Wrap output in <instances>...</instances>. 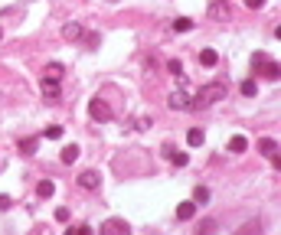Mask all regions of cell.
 Wrapping results in <instances>:
<instances>
[{
    "mask_svg": "<svg viewBox=\"0 0 281 235\" xmlns=\"http://www.w3.org/2000/svg\"><path fill=\"white\" fill-rule=\"evenodd\" d=\"M226 92H229V88L222 85V82H209V85H203L193 98H190V108H193V111H203V108L222 101V98H226Z\"/></svg>",
    "mask_w": 281,
    "mask_h": 235,
    "instance_id": "obj_1",
    "label": "cell"
},
{
    "mask_svg": "<svg viewBox=\"0 0 281 235\" xmlns=\"http://www.w3.org/2000/svg\"><path fill=\"white\" fill-rule=\"evenodd\" d=\"M88 118H92V121H101V124H105V121H111V108L105 105L101 98H92V101H88Z\"/></svg>",
    "mask_w": 281,
    "mask_h": 235,
    "instance_id": "obj_2",
    "label": "cell"
},
{
    "mask_svg": "<svg viewBox=\"0 0 281 235\" xmlns=\"http://www.w3.org/2000/svg\"><path fill=\"white\" fill-rule=\"evenodd\" d=\"M98 232L101 235H131V225L124 222V219H105Z\"/></svg>",
    "mask_w": 281,
    "mask_h": 235,
    "instance_id": "obj_3",
    "label": "cell"
},
{
    "mask_svg": "<svg viewBox=\"0 0 281 235\" xmlns=\"http://www.w3.org/2000/svg\"><path fill=\"white\" fill-rule=\"evenodd\" d=\"M167 105H170L173 111H190V95H186V88H177V92H170Z\"/></svg>",
    "mask_w": 281,
    "mask_h": 235,
    "instance_id": "obj_4",
    "label": "cell"
},
{
    "mask_svg": "<svg viewBox=\"0 0 281 235\" xmlns=\"http://www.w3.org/2000/svg\"><path fill=\"white\" fill-rule=\"evenodd\" d=\"M209 17H213V20H229V17H232V7H229L226 0H213V3H209Z\"/></svg>",
    "mask_w": 281,
    "mask_h": 235,
    "instance_id": "obj_5",
    "label": "cell"
},
{
    "mask_svg": "<svg viewBox=\"0 0 281 235\" xmlns=\"http://www.w3.org/2000/svg\"><path fill=\"white\" fill-rule=\"evenodd\" d=\"M98 183H101L98 170H82L79 173V186H82V190H98Z\"/></svg>",
    "mask_w": 281,
    "mask_h": 235,
    "instance_id": "obj_6",
    "label": "cell"
},
{
    "mask_svg": "<svg viewBox=\"0 0 281 235\" xmlns=\"http://www.w3.org/2000/svg\"><path fill=\"white\" fill-rule=\"evenodd\" d=\"M62 75H65L62 62H49V65H46V72H43V82H59Z\"/></svg>",
    "mask_w": 281,
    "mask_h": 235,
    "instance_id": "obj_7",
    "label": "cell"
},
{
    "mask_svg": "<svg viewBox=\"0 0 281 235\" xmlns=\"http://www.w3.org/2000/svg\"><path fill=\"white\" fill-rule=\"evenodd\" d=\"M259 75H261V78H271V82H275V78H281V65L268 59V62H265V65L259 69V72H255V78H259Z\"/></svg>",
    "mask_w": 281,
    "mask_h": 235,
    "instance_id": "obj_8",
    "label": "cell"
},
{
    "mask_svg": "<svg viewBox=\"0 0 281 235\" xmlns=\"http://www.w3.org/2000/svg\"><path fill=\"white\" fill-rule=\"evenodd\" d=\"M193 215H196V203H193V199H186V203H180V206H177V219H180V222L193 219Z\"/></svg>",
    "mask_w": 281,
    "mask_h": 235,
    "instance_id": "obj_9",
    "label": "cell"
},
{
    "mask_svg": "<svg viewBox=\"0 0 281 235\" xmlns=\"http://www.w3.org/2000/svg\"><path fill=\"white\" fill-rule=\"evenodd\" d=\"M62 36H65V39H82L85 30H82V23L72 20V23H65V26H62Z\"/></svg>",
    "mask_w": 281,
    "mask_h": 235,
    "instance_id": "obj_10",
    "label": "cell"
},
{
    "mask_svg": "<svg viewBox=\"0 0 281 235\" xmlns=\"http://www.w3.org/2000/svg\"><path fill=\"white\" fill-rule=\"evenodd\" d=\"M36 150H40V137H23V140H20V154L33 157Z\"/></svg>",
    "mask_w": 281,
    "mask_h": 235,
    "instance_id": "obj_11",
    "label": "cell"
},
{
    "mask_svg": "<svg viewBox=\"0 0 281 235\" xmlns=\"http://www.w3.org/2000/svg\"><path fill=\"white\" fill-rule=\"evenodd\" d=\"M229 150H232V154H245V150H249V140L242 137V134H236V137H229Z\"/></svg>",
    "mask_w": 281,
    "mask_h": 235,
    "instance_id": "obj_12",
    "label": "cell"
},
{
    "mask_svg": "<svg viewBox=\"0 0 281 235\" xmlns=\"http://www.w3.org/2000/svg\"><path fill=\"white\" fill-rule=\"evenodd\" d=\"M203 140H206L203 128H190V134H186V144H190V147H203Z\"/></svg>",
    "mask_w": 281,
    "mask_h": 235,
    "instance_id": "obj_13",
    "label": "cell"
},
{
    "mask_svg": "<svg viewBox=\"0 0 281 235\" xmlns=\"http://www.w3.org/2000/svg\"><path fill=\"white\" fill-rule=\"evenodd\" d=\"M216 62H219V53H216V49H203V53H200V65L213 69Z\"/></svg>",
    "mask_w": 281,
    "mask_h": 235,
    "instance_id": "obj_14",
    "label": "cell"
},
{
    "mask_svg": "<svg viewBox=\"0 0 281 235\" xmlns=\"http://www.w3.org/2000/svg\"><path fill=\"white\" fill-rule=\"evenodd\" d=\"M259 150L265 154V157H275V154H278V144H275L271 137H261L259 140Z\"/></svg>",
    "mask_w": 281,
    "mask_h": 235,
    "instance_id": "obj_15",
    "label": "cell"
},
{
    "mask_svg": "<svg viewBox=\"0 0 281 235\" xmlns=\"http://www.w3.org/2000/svg\"><path fill=\"white\" fill-rule=\"evenodd\" d=\"M59 160H62V163H76V160H79V147H76V144H69V147H62V154H59Z\"/></svg>",
    "mask_w": 281,
    "mask_h": 235,
    "instance_id": "obj_16",
    "label": "cell"
},
{
    "mask_svg": "<svg viewBox=\"0 0 281 235\" xmlns=\"http://www.w3.org/2000/svg\"><path fill=\"white\" fill-rule=\"evenodd\" d=\"M196 235H216V219H203L196 225Z\"/></svg>",
    "mask_w": 281,
    "mask_h": 235,
    "instance_id": "obj_17",
    "label": "cell"
},
{
    "mask_svg": "<svg viewBox=\"0 0 281 235\" xmlns=\"http://www.w3.org/2000/svg\"><path fill=\"white\" fill-rule=\"evenodd\" d=\"M36 193H40L43 199H49V196H56V183L53 180H43L40 186H36Z\"/></svg>",
    "mask_w": 281,
    "mask_h": 235,
    "instance_id": "obj_18",
    "label": "cell"
},
{
    "mask_svg": "<svg viewBox=\"0 0 281 235\" xmlns=\"http://www.w3.org/2000/svg\"><path fill=\"white\" fill-rule=\"evenodd\" d=\"M239 92H242V95H245V98H255V95H259V85H255L252 78H245V82L239 85Z\"/></svg>",
    "mask_w": 281,
    "mask_h": 235,
    "instance_id": "obj_19",
    "label": "cell"
},
{
    "mask_svg": "<svg viewBox=\"0 0 281 235\" xmlns=\"http://www.w3.org/2000/svg\"><path fill=\"white\" fill-rule=\"evenodd\" d=\"M193 30V20L190 17H180V20H173V33H190Z\"/></svg>",
    "mask_w": 281,
    "mask_h": 235,
    "instance_id": "obj_20",
    "label": "cell"
},
{
    "mask_svg": "<svg viewBox=\"0 0 281 235\" xmlns=\"http://www.w3.org/2000/svg\"><path fill=\"white\" fill-rule=\"evenodd\" d=\"M193 203H196V206L209 203V190H206V186H193Z\"/></svg>",
    "mask_w": 281,
    "mask_h": 235,
    "instance_id": "obj_21",
    "label": "cell"
},
{
    "mask_svg": "<svg viewBox=\"0 0 281 235\" xmlns=\"http://www.w3.org/2000/svg\"><path fill=\"white\" fill-rule=\"evenodd\" d=\"M43 137L46 140H59V137H62V128H59V124H49V128L43 131Z\"/></svg>",
    "mask_w": 281,
    "mask_h": 235,
    "instance_id": "obj_22",
    "label": "cell"
},
{
    "mask_svg": "<svg viewBox=\"0 0 281 235\" xmlns=\"http://www.w3.org/2000/svg\"><path fill=\"white\" fill-rule=\"evenodd\" d=\"M43 95L46 98H59V82H43Z\"/></svg>",
    "mask_w": 281,
    "mask_h": 235,
    "instance_id": "obj_23",
    "label": "cell"
},
{
    "mask_svg": "<svg viewBox=\"0 0 281 235\" xmlns=\"http://www.w3.org/2000/svg\"><path fill=\"white\" fill-rule=\"evenodd\" d=\"M170 163H177V167H186V163H190V157H186L183 150H173V154H170Z\"/></svg>",
    "mask_w": 281,
    "mask_h": 235,
    "instance_id": "obj_24",
    "label": "cell"
},
{
    "mask_svg": "<svg viewBox=\"0 0 281 235\" xmlns=\"http://www.w3.org/2000/svg\"><path fill=\"white\" fill-rule=\"evenodd\" d=\"M65 235H92V225H69Z\"/></svg>",
    "mask_w": 281,
    "mask_h": 235,
    "instance_id": "obj_25",
    "label": "cell"
},
{
    "mask_svg": "<svg viewBox=\"0 0 281 235\" xmlns=\"http://www.w3.org/2000/svg\"><path fill=\"white\" fill-rule=\"evenodd\" d=\"M167 69H170L173 75H183V62H180V59H170V62H167Z\"/></svg>",
    "mask_w": 281,
    "mask_h": 235,
    "instance_id": "obj_26",
    "label": "cell"
},
{
    "mask_svg": "<svg viewBox=\"0 0 281 235\" xmlns=\"http://www.w3.org/2000/svg\"><path fill=\"white\" fill-rule=\"evenodd\" d=\"M252 232H259V222H249V225L239 229V235H252Z\"/></svg>",
    "mask_w": 281,
    "mask_h": 235,
    "instance_id": "obj_27",
    "label": "cell"
},
{
    "mask_svg": "<svg viewBox=\"0 0 281 235\" xmlns=\"http://www.w3.org/2000/svg\"><path fill=\"white\" fill-rule=\"evenodd\" d=\"M56 219H59V222H69V209L59 206V209H56Z\"/></svg>",
    "mask_w": 281,
    "mask_h": 235,
    "instance_id": "obj_28",
    "label": "cell"
},
{
    "mask_svg": "<svg viewBox=\"0 0 281 235\" xmlns=\"http://www.w3.org/2000/svg\"><path fill=\"white\" fill-rule=\"evenodd\" d=\"M245 7H249V10H261V7H265V0H245Z\"/></svg>",
    "mask_w": 281,
    "mask_h": 235,
    "instance_id": "obj_29",
    "label": "cell"
},
{
    "mask_svg": "<svg viewBox=\"0 0 281 235\" xmlns=\"http://www.w3.org/2000/svg\"><path fill=\"white\" fill-rule=\"evenodd\" d=\"M85 46H88V49H95V46H98V36H95V33H88V36H85Z\"/></svg>",
    "mask_w": 281,
    "mask_h": 235,
    "instance_id": "obj_30",
    "label": "cell"
},
{
    "mask_svg": "<svg viewBox=\"0 0 281 235\" xmlns=\"http://www.w3.org/2000/svg\"><path fill=\"white\" fill-rule=\"evenodd\" d=\"M10 206H13V199H10V196H3V193H0V209H10Z\"/></svg>",
    "mask_w": 281,
    "mask_h": 235,
    "instance_id": "obj_31",
    "label": "cell"
},
{
    "mask_svg": "<svg viewBox=\"0 0 281 235\" xmlns=\"http://www.w3.org/2000/svg\"><path fill=\"white\" fill-rule=\"evenodd\" d=\"M0 170H3V160H0Z\"/></svg>",
    "mask_w": 281,
    "mask_h": 235,
    "instance_id": "obj_32",
    "label": "cell"
},
{
    "mask_svg": "<svg viewBox=\"0 0 281 235\" xmlns=\"http://www.w3.org/2000/svg\"><path fill=\"white\" fill-rule=\"evenodd\" d=\"M0 39H3V30H0Z\"/></svg>",
    "mask_w": 281,
    "mask_h": 235,
    "instance_id": "obj_33",
    "label": "cell"
},
{
    "mask_svg": "<svg viewBox=\"0 0 281 235\" xmlns=\"http://www.w3.org/2000/svg\"><path fill=\"white\" fill-rule=\"evenodd\" d=\"M111 3H115V0H111Z\"/></svg>",
    "mask_w": 281,
    "mask_h": 235,
    "instance_id": "obj_34",
    "label": "cell"
}]
</instances>
